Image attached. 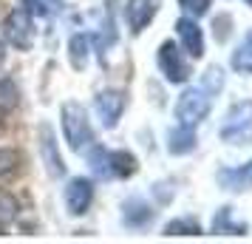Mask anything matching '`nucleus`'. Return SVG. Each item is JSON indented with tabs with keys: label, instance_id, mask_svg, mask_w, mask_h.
<instances>
[{
	"label": "nucleus",
	"instance_id": "12",
	"mask_svg": "<svg viewBox=\"0 0 252 244\" xmlns=\"http://www.w3.org/2000/svg\"><path fill=\"white\" fill-rule=\"evenodd\" d=\"M167 151L173 156H184V153L195 151V128H187V125H179L167 134Z\"/></svg>",
	"mask_w": 252,
	"mask_h": 244
},
{
	"label": "nucleus",
	"instance_id": "18",
	"mask_svg": "<svg viewBox=\"0 0 252 244\" xmlns=\"http://www.w3.org/2000/svg\"><path fill=\"white\" fill-rule=\"evenodd\" d=\"M111 168H114V176H130L136 171V159L127 151H111Z\"/></svg>",
	"mask_w": 252,
	"mask_h": 244
},
{
	"label": "nucleus",
	"instance_id": "22",
	"mask_svg": "<svg viewBox=\"0 0 252 244\" xmlns=\"http://www.w3.org/2000/svg\"><path fill=\"white\" fill-rule=\"evenodd\" d=\"M17 202H14V196H9V193H0V224H9V221H14V216H17Z\"/></svg>",
	"mask_w": 252,
	"mask_h": 244
},
{
	"label": "nucleus",
	"instance_id": "20",
	"mask_svg": "<svg viewBox=\"0 0 252 244\" xmlns=\"http://www.w3.org/2000/svg\"><path fill=\"white\" fill-rule=\"evenodd\" d=\"M60 3L63 0H26V9L40 17H54L60 12Z\"/></svg>",
	"mask_w": 252,
	"mask_h": 244
},
{
	"label": "nucleus",
	"instance_id": "19",
	"mask_svg": "<svg viewBox=\"0 0 252 244\" xmlns=\"http://www.w3.org/2000/svg\"><path fill=\"white\" fill-rule=\"evenodd\" d=\"M20 100V91H17V85H14L9 77H3L0 80V111H12L14 105Z\"/></svg>",
	"mask_w": 252,
	"mask_h": 244
},
{
	"label": "nucleus",
	"instance_id": "21",
	"mask_svg": "<svg viewBox=\"0 0 252 244\" xmlns=\"http://www.w3.org/2000/svg\"><path fill=\"white\" fill-rule=\"evenodd\" d=\"M17 165H20V153L12 151V148H0V179L9 176V174H14Z\"/></svg>",
	"mask_w": 252,
	"mask_h": 244
},
{
	"label": "nucleus",
	"instance_id": "8",
	"mask_svg": "<svg viewBox=\"0 0 252 244\" xmlns=\"http://www.w3.org/2000/svg\"><path fill=\"white\" fill-rule=\"evenodd\" d=\"M176 32H179L182 46L190 57H201V54H204V32L198 29V23H195L193 17H182V20L176 23Z\"/></svg>",
	"mask_w": 252,
	"mask_h": 244
},
{
	"label": "nucleus",
	"instance_id": "16",
	"mask_svg": "<svg viewBox=\"0 0 252 244\" xmlns=\"http://www.w3.org/2000/svg\"><path fill=\"white\" fill-rule=\"evenodd\" d=\"M232 69L238 71V74H252V32L232 51Z\"/></svg>",
	"mask_w": 252,
	"mask_h": 244
},
{
	"label": "nucleus",
	"instance_id": "11",
	"mask_svg": "<svg viewBox=\"0 0 252 244\" xmlns=\"http://www.w3.org/2000/svg\"><path fill=\"white\" fill-rule=\"evenodd\" d=\"M150 216H153V210H150V205L145 202V199H127L125 205H122V219H125L127 227H145L150 221Z\"/></svg>",
	"mask_w": 252,
	"mask_h": 244
},
{
	"label": "nucleus",
	"instance_id": "23",
	"mask_svg": "<svg viewBox=\"0 0 252 244\" xmlns=\"http://www.w3.org/2000/svg\"><path fill=\"white\" fill-rule=\"evenodd\" d=\"M182 3V9L190 17H201V14H207V9H210V0H179Z\"/></svg>",
	"mask_w": 252,
	"mask_h": 244
},
{
	"label": "nucleus",
	"instance_id": "10",
	"mask_svg": "<svg viewBox=\"0 0 252 244\" xmlns=\"http://www.w3.org/2000/svg\"><path fill=\"white\" fill-rule=\"evenodd\" d=\"M40 148H43V159H46V168H48V174L54 176H63L65 174V168H63V159H60V153H57V142H54V134H51V128H40Z\"/></svg>",
	"mask_w": 252,
	"mask_h": 244
},
{
	"label": "nucleus",
	"instance_id": "1",
	"mask_svg": "<svg viewBox=\"0 0 252 244\" xmlns=\"http://www.w3.org/2000/svg\"><path fill=\"white\" fill-rule=\"evenodd\" d=\"M63 134H65V142H68V148L74 153H85L96 142L91 122H88V111L80 103L63 105Z\"/></svg>",
	"mask_w": 252,
	"mask_h": 244
},
{
	"label": "nucleus",
	"instance_id": "24",
	"mask_svg": "<svg viewBox=\"0 0 252 244\" xmlns=\"http://www.w3.org/2000/svg\"><path fill=\"white\" fill-rule=\"evenodd\" d=\"M0 66H3V43H0Z\"/></svg>",
	"mask_w": 252,
	"mask_h": 244
},
{
	"label": "nucleus",
	"instance_id": "4",
	"mask_svg": "<svg viewBox=\"0 0 252 244\" xmlns=\"http://www.w3.org/2000/svg\"><path fill=\"white\" fill-rule=\"evenodd\" d=\"M111 6H119L122 9V14H125V20H127V29L133 35H139L156 17L161 0H111Z\"/></svg>",
	"mask_w": 252,
	"mask_h": 244
},
{
	"label": "nucleus",
	"instance_id": "17",
	"mask_svg": "<svg viewBox=\"0 0 252 244\" xmlns=\"http://www.w3.org/2000/svg\"><path fill=\"white\" fill-rule=\"evenodd\" d=\"M164 236H201V224L195 219H173L164 227Z\"/></svg>",
	"mask_w": 252,
	"mask_h": 244
},
{
	"label": "nucleus",
	"instance_id": "7",
	"mask_svg": "<svg viewBox=\"0 0 252 244\" xmlns=\"http://www.w3.org/2000/svg\"><path fill=\"white\" fill-rule=\"evenodd\" d=\"M91 202H94V185L91 182L82 179V176L71 179L68 187H65V205H68L71 216H82V213H88Z\"/></svg>",
	"mask_w": 252,
	"mask_h": 244
},
{
	"label": "nucleus",
	"instance_id": "3",
	"mask_svg": "<svg viewBox=\"0 0 252 244\" xmlns=\"http://www.w3.org/2000/svg\"><path fill=\"white\" fill-rule=\"evenodd\" d=\"M6 40L12 43L14 48L20 51H29L34 46V14L29 9H14L9 17H6Z\"/></svg>",
	"mask_w": 252,
	"mask_h": 244
},
{
	"label": "nucleus",
	"instance_id": "5",
	"mask_svg": "<svg viewBox=\"0 0 252 244\" xmlns=\"http://www.w3.org/2000/svg\"><path fill=\"white\" fill-rule=\"evenodd\" d=\"M252 131V100L235 103L227 111V119L221 125V139L227 142H241Z\"/></svg>",
	"mask_w": 252,
	"mask_h": 244
},
{
	"label": "nucleus",
	"instance_id": "15",
	"mask_svg": "<svg viewBox=\"0 0 252 244\" xmlns=\"http://www.w3.org/2000/svg\"><path fill=\"white\" fill-rule=\"evenodd\" d=\"M94 43L91 35H74L68 40V60L74 69H85V60H88V46Z\"/></svg>",
	"mask_w": 252,
	"mask_h": 244
},
{
	"label": "nucleus",
	"instance_id": "25",
	"mask_svg": "<svg viewBox=\"0 0 252 244\" xmlns=\"http://www.w3.org/2000/svg\"><path fill=\"white\" fill-rule=\"evenodd\" d=\"M247 3H250V6H252V0H247Z\"/></svg>",
	"mask_w": 252,
	"mask_h": 244
},
{
	"label": "nucleus",
	"instance_id": "2",
	"mask_svg": "<svg viewBox=\"0 0 252 244\" xmlns=\"http://www.w3.org/2000/svg\"><path fill=\"white\" fill-rule=\"evenodd\" d=\"M213 97L216 94L207 91L204 85H193V88H184V94L176 100V119L179 125L195 128L213 108Z\"/></svg>",
	"mask_w": 252,
	"mask_h": 244
},
{
	"label": "nucleus",
	"instance_id": "9",
	"mask_svg": "<svg viewBox=\"0 0 252 244\" xmlns=\"http://www.w3.org/2000/svg\"><path fill=\"white\" fill-rule=\"evenodd\" d=\"M122 108H125V100H122L119 91H102L96 97V114H99L105 128H114L116 122H119Z\"/></svg>",
	"mask_w": 252,
	"mask_h": 244
},
{
	"label": "nucleus",
	"instance_id": "14",
	"mask_svg": "<svg viewBox=\"0 0 252 244\" xmlns=\"http://www.w3.org/2000/svg\"><path fill=\"white\" fill-rule=\"evenodd\" d=\"M213 233H216V236H224V233L244 236V233H247V227H244L241 221H235V213H232V208H221V210L216 213V221H213Z\"/></svg>",
	"mask_w": 252,
	"mask_h": 244
},
{
	"label": "nucleus",
	"instance_id": "6",
	"mask_svg": "<svg viewBox=\"0 0 252 244\" xmlns=\"http://www.w3.org/2000/svg\"><path fill=\"white\" fill-rule=\"evenodd\" d=\"M156 63H159L161 74H164L170 82H187L190 80V69H187V63H184L182 48L176 46L173 40H167V43H161L159 46Z\"/></svg>",
	"mask_w": 252,
	"mask_h": 244
},
{
	"label": "nucleus",
	"instance_id": "13",
	"mask_svg": "<svg viewBox=\"0 0 252 244\" xmlns=\"http://www.w3.org/2000/svg\"><path fill=\"white\" fill-rule=\"evenodd\" d=\"M218 185L227 187V190L252 187V162H247L244 168H235V171H221V174H218Z\"/></svg>",
	"mask_w": 252,
	"mask_h": 244
}]
</instances>
